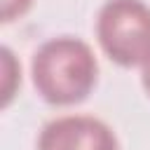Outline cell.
<instances>
[{
  "label": "cell",
  "instance_id": "obj_2",
  "mask_svg": "<svg viewBox=\"0 0 150 150\" xmlns=\"http://www.w3.org/2000/svg\"><path fill=\"white\" fill-rule=\"evenodd\" d=\"M96 40L117 66H143L150 56V5L143 0H105L96 16Z\"/></svg>",
  "mask_w": 150,
  "mask_h": 150
},
{
  "label": "cell",
  "instance_id": "obj_3",
  "mask_svg": "<svg viewBox=\"0 0 150 150\" xmlns=\"http://www.w3.org/2000/svg\"><path fill=\"white\" fill-rule=\"evenodd\" d=\"M38 150H117V136L91 115H63L42 127Z\"/></svg>",
  "mask_w": 150,
  "mask_h": 150
},
{
  "label": "cell",
  "instance_id": "obj_4",
  "mask_svg": "<svg viewBox=\"0 0 150 150\" xmlns=\"http://www.w3.org/2000/svg\"><path fill=\"white\" fill-rule=\"evenodd\" d=\"M0 73H2V108H7L14 91H16V87H19V82H21L19 61L14 59L9 47L0 49Z\"/></svg>",
  "mask_w": 150,
  "mask_h": 150
},
{
  "label": "cell",
  "instance_id": "obj_6",
  "mask_svg": "<svg viewBox=\"0 0 150 150\" xmlns=\"http://www.w3.org/2000/svg\"><path fill=\"white\" fill-rule=\"evenodd\" d=\"M141 82H143V89H145L148 96H150V56H148L145 63L141 66Z\"/></svg>",
  "mask_w": 150,
  "mask_h": 150
},
{
  "label": "cell",
  "instance_id": "obj_5",
  "mask_svg": "<svg viewBox=\"0 0 150 150\" xmlns=\"http://www.w3.org/2000/svg\"><path fill=\"white\" fill-rule=\"evenodd\" d=\"M33 0H0V19L5 23L23 16L28 9H30Z\"/></svg>",
  "mask_w": 150,
  "mask_h": 150
},
{
  "label": "cell",
  "instance_id": "obj_1",
  "mask_svg": "<svg viewBox=\"0 0 150 150\" xmlns=\"http://www.w3.org/2000/svg\"><path fill=\"white\" fill-rule=\"evenodd\" d=\"M33 84L52 105H73L89 96L96 84L98 63L91 47L70 35H59L40 45L33 54Z\"/></svg>",
  "mask_w": 150,
  "mask_h": 150
}]
</instances>
